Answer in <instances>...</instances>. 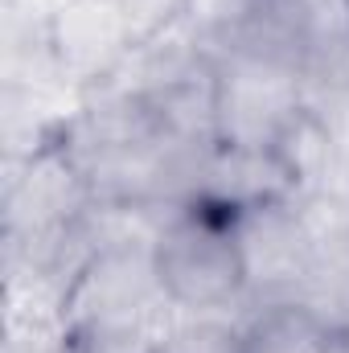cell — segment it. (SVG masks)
Returning a JSON list of instances; mask_svg holds the SVG:
<instances>
[{
  "label": "cell",
  "instance_id": "cell-1",
  "mask_svg": "<svg viewBox=\"0 0 349 353\" xmlns=\"http://www.w3.org/2000/svg\"><path fill=\"white\" fill-rule=\"evenodd\" d=\"M94 205V185L87 165L62 140V132H46L33 148L12 161L4 181V243L8 263H25L37 275L54 243Z\"/></svg>",
  "mask_w": 349,
  "mask_h": 353
},
{
  "label": "cell",
  "instance_id": "cell-2",
  "mask_svg": "<svg viewBox=\"0 0 349 353\" xmlns=\"http://www.w3.org/2000/svg\"><path fill=\"white\" fill-rule=\"evenodd\" d=\"M62 329L74 337H107V333H144L161 341L181 312L161 288L152 247H103L94 251L79 275L62 292Z\"/></svg>",
  "mask_w": 349,
  "mask_h": 353
},
{
  "label": "cell",
  "instance_id": "cell-3",
  "mask_svg": "<svg viewBox=\"0 0 349 353\" xmlns=\"http://www.w3.org/2000/svg\"><path fill=\"white\" fill-rule=\"evenodd\" d=\"M152 259L165 296L181 312L230 316V308H247V271L230 230V214L206 201H185L161 230Z\"/></svg>",
  "mask_w": 349,
  "mask_h": 353
},
{
  "label": "cell",
  "instance_id": "cell-4",
  "mask_svg": "<svg viewBox=\"0 0 349 353\" xmlns=\"http://www.w3.org/2000/svg\"><path fill=\"white\" fill-rule=\"evenodd\" d=\"M214 103L218 144L271 148L308 107V79L300 62L259 50H222L214 54Z\"/></svg>",
  "mask_w": 349,
  "mask_h": 353
},
{
  "label": "cell",
  "instance_id": "cell-5",
  "mask_svg": "<svg viewBox=\"0 0 349 353\" xmlns=\"http://www.w3.org/2000/svg\"><path fill=\"white\" fill-rule=\"evenodd\" d=\"M136 41L123 0H58L41 25V54L50 70L79 90L111 83Z\"/></svg>",
  "mask_w": 349,
  "mask_h": 353
},
{
  "label": "cell",
  "instance_id": "cell-6",
  "mask_svg": "<svg viewBox=\"0 0 349 353\" xmlns=\"http://www.w3.org/2000/svg\"><path fill=\"white\" fill-rule=\"evenodd\" d=\"M230 230H235V243L243 255L251 308L267 304V300H292L321 259L317 243L304 230L296 201L239 210V214H230Z\"/></svg>",
  "mask_w": 349,
  "mask_h": 353
},
{
  "label": "cell",
  "instance_id": "cell-7",
  "mask_svg": "<svg viewBox=\"0 0 349 353\" xmlns=\"http://www.w3.org/2000/svg\"><path fill=\"white\" fill-rule=\"evenodd\" d=\"M193 201H206L222 214H239V210H255L271 201H296V185L275 148L214 144L201 165Z\"/></svg>",
  "mask_w": 349,
  "mask_h": 353
},
{
  "label": "cell",
  "instance_id": "cell-8",
  "mask_svg": "<svg viewBox=\"0 0 349 353\" xmlns=\"http://www.w3.org/2000/svg\"><path fill=\"white\" fill-rule=\"evenodd\" d=\"M283 161V169L296 185V197H308V193H325V189H349V161L333 136V128L312 111L304 107L283 132L279 140L271 144Z\"/></svg>",
  "mask_w": 349,
  "mask_h": 353
},
{
  "label": "cell",
  "instance_id": "cell-9",
  "mask_svg": "<svg viewBox=\"0 0 349 353\" xmlns=\"http://www.w3.org/2000/svg\"><path fill=\"white\" fill-rule=\"evenodd\" d=\"M157 107V119L169 140L193 144V148H214L218 144V103H214V58L201 62L197 70L181 74L177 83L148 94Z\"/></svg>",
  "mask_w": 349,
  "mask_h": 353
},
{
  "label": "cell",
  "instance_id": "cell-10",
  "mask_svg": "<svg viewBox=\"0 0 349 353\" xmlns=\"http://www.w3.org/2000/svg\"><path fill=\"white\" fill-rule=\"evenodd\" d=\"M333 329L300 300L255 304L243 321V353H325Z\"/></svg>",
  "mask_w": 349,
  "mask_h": 353
},
{
  "label": "cell",
  "instance_id": "cell-11",
  "mask_svg": "<svg viewBox=\"0 0 349 353\" xmlns=\"http://www.w3.org/2000/svg\"><path fill=\"white\" fill-rule=\"evenodd\" d=\"M259 12V0H185L181 21L206 41L210 54L226 50Z\"/></svg>",
  "mask_w": 349,
  "mask_h": 353
},
{
  "label": "cell",
  "instance_id": "cell-12",
  "mask_svg": "<svg viewBox=\"0 0 349 353\" xmlns=\"http://www.w3.org/2000/svg\"><path fill=\"white\" fill-rule=\"evenodd\" d=\"M157 353H243V325L230 316H185L157 341Z\"/></svg>",
  "mask_w": 349,
  "mask_h": 353
},
{
  "label": "cell",
  "instance_id": "cell-13",
  "mask_svg": "<svg viewBox=\"0 0 349 353\" xmlns=\"http://www.w3.org/2000/svg\"><path fill=\"white\" fill-rule=\"evenodd\" d=\"M87 353H157V341L144 333H107V337H83Z\"/></svg>",
  "mask_w": 349,
  "mask_h": 353
},
{
  "label": "cell",
  "instance_id": "cell-14",
  "mask_svg": "<svg viewBox=\"0 0 349 353\" xmlns=\"http://www.w3.org/2000/svg\"><path fill=\"white\" fill-rule=\"evenodd\" d=\"M12 353H87V345H83V337H74V333H66V329H54V333H46V337L17 341Z\"/></svg>",
  "mask_w": 349,
  "mask_h": 353
},
{
  "label": "cell",
  "instance_id": "cell-15",
  "mask_svg": "<svg viewBox=\"0 0 349 353\" xmlns=\"http://www.w3.org/2000/svg\"><path fill=\"white\" fill-rule=\"evenodd\" d=\"M346 255H349V243H346Z\"/></svg>",
  "mask_w": 349,
  "mask_h": 353
}]
</instances>
